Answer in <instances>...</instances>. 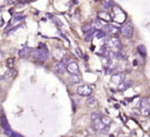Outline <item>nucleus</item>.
Returning a JSON list of instances; mask_svg holds the SVG:
<instances>
[{
    "instance_id": "nucleus-1",
    "label": "nucleus",
    "mask_w": 150,
    "mask_h": 137,
    "mask_svg": "<svg viewBox=\"0 0 150 137\" xmlns=\"http://www.w3.org/2000/svg\"><path fill=\"white\" fill-rule=\"evenodd\" d=\"M49 57V51L44 45H42V48H38L34 51L33 53V59L34 61L38 63H44L48 59Z\"/></svg>"
},
{
    "instance_id": "nucleus-2",
    "label": "nucleus",
    "mask_w": 150,
    "mask_h": 137,
    "mask_svg": "<svg viewBox=\"0 0 150 137\" xmlns=\"http://www.w3.org/2000/svg\"><path fill=\"white\" fill-rule=\"evenodd\" d=\"M111 18L113 22L118 23V24H123L126 20L127 16L126 13L124 12V10L120 9L118 6H113L111 9Z\"/></svg>"
},
{
    "instance_id": "nucleus-3",
    "label": "nucleus",
    "mask_w": 150,
    "mask_h": 137,
    "mask_svg": "<svg viewBox=\"0 0 150 137\" xmlns=\"http://www.w3.org/2000/svg\"><path fill=\"white\" fill-rule=\"evenodd\" d=\"M139 109H140V114L142 117H148L149 111H150V103L147 98H143L140 101L139 105Z\"/></svg>"
},
{
    "instance_id": "nucleus-4",
    "label": "nucleus",
    "mask_w": 150,
    "mask_h": 137,
    "mask_svg": "<svg viewBox=\"0 0 150 137\" xmlns=\"http://www.w3.org/2000/svg\"><path fill=\"white\" fill-rule=\"evenodd\" d=\"M77 93L81 96H90L92 94V88L88 85H81L77 89Z\"/></svg>"
},
{
    "instance_id": "nucleus-5",
    "label": "nucleus",
    "mask_w": 150,
    "mask_h": 137,
    "mask_svg": "<svg viewBox=\"0 0 150 137\" xmlns=\"http://www.w3.org/2000/svg\"><path fill=\"white\" fill-rule=\"evenodd\" d=\"M120 34L127 39H130L133 37L134 35V29L131 25H127V26H124L122 29H120Z\"/></svg>"
},
{
    "instance_id": "nucleus-6",
    "label": "nucleus",
    "mask_w": 150,
    "mask_h": 137,
    "mask_svg": "<svg viewBox=\"0 0 150 137\" xmlns=\"http://www.w3.org/2000/svg\"><path fill=\"white\" fill-rule=\"evenodd\" d=\"M111 82L115 85H118L120 83H122L125 80V74L124 73H115L111 76Z\"/></svg>"
},
{
    "instance_id": "nucleus-7",
    "label": "nucleus",
    "mask_w": 150,
    "mask_h": 137,
    "mask_svg": "<svg viewBox=\"0 0 150 137\" xmlns=\"http://www.w3.org/2000/svg\"><path fill=\"white\" fill-rule=\"evenodd\" d=\"M66 71H68L70 74H79V66L75 61H70L66 65Z\"/></svg>"
},
{
    "instance_id": "nucleus-8",
    "label": "nucleus",
    "mask_w": 150,
    "mask_h": 137,
    "mask_svg": "<svg viewBox=\"0 0 150 137\" xmlns=\"http://www.w3.org/2000/svg\"><path fill=\"white\" fill-rule=\"evenodd\" d=\"M1 125H2L3 130H4V133H5V135L11 136L12 135V131L10 130L9 125H8V123H7V120H6V118L4 117V116L2 117V119H1Z\"/></svg>"
},
{
    "instance_id": "nucleus-9",
    "label": "nucleus",
    "mask_w": 150,
    "mask_h": 137,
    "mask_svg": "<svg viewBox=\"0 0 150 137\" xmlns=\"http://www.w3.org/2000/svg\"><path fill=\"white\" fill-rule=\"evenodd\" d=\"M92 127L94 128V130H96V131H101V130H103L104 128L106 127V125L101 121V119L99 118V119L93 120Z\"/></svg>"
},
{
    "instance_id": "nucleus-10",
    "label": "nucleus",
    "mask_w": 150,
    "mask_h": 137,
    "mask_svg": "<svg viewBox=\"0 0 150 137\" xmlns=\"http://www.w3.org/2000/svg\"><path fill=\"white\" fill-rule=\"evenodd\" d=\"M31 53H32V49H31L30 47L26 46L18 51V56H20V59H28L31 55Z\"/></svg>"
},
{
    "instance_id": "nucleus-11",
    "label": "nucleus",
    "mask_w": 150,
    "mask_h": 137,
    "mask_svg": "<svg viewBox=\"0 0 150 137\" xmlns=\"http://www.w3.org/2000/svg\"><path fill=\"white\" fill-rule=\"evenodd\" d=\"M105 32H106V34L118 35V33H120V29H118V26L108 25V26H105Z\"/></svg>"
},
{
    "instance_id": "nucleus-12",
    "label": "nucleus",
    "mask_w": 150,
    "mask_h": 137,
    "mask_svg": "<svg viewBox=\"0 0 150 137\" xmlns=\"http://www.w3.org/2000/svg\"><path fill=\"white\" fill-rule=\"evenodd\" d=\"M107 44H109L110 46L112 47V48L118 49V50H120V49L122 48V42H120V39L115 38V37H114V38H111V39H110L109 43H107Z\"/></svg>"
},
{
    "instance_id": "nucleus-13",
    "label": "nucleus",
    "mask_w": 150,
    "mask_h": 137,
    "mask_svg": "<svg viewBox=\"0 0 150 137\" xmlns=\"http://www.w3.org/2000/svg\"><path fill=\"white\" fill-rule=\"evenodd\" d=\"M97 16H98L99 20H102L104 22H110L111 20V16L106 11H99L97 13Z\"/></svg>"
},
{
    "instance_id": "nucleus-14",
    "label": "nucleus",
    "mask_w": 150,
    "mask_h": 137,
    "mask_svg": "<svg viewBox=\"0 0 150 137\" xmlns=\"http://www.w3.org/2000/svg\"><path fill=\"white\" fill-rule=\"evenodd\" d=\"M55 71L58 73V74L60 75H63L64 72L66 71V66L64 65L62 61H59L58 64H56L55 65Z\"/></svg>"
},
{
    "instance_id": "nucleus-15",
    "label": "nucleus",
    "mask_w": 150,
    "mask_h": 137,
    "mask_svg": "<svg viewBox=\"0 0 150 137\" xmlns=\"http://www.w3.org/2000/svg\"><path fill=\"white\" fill-rule=\"evenodd\" d=\"M131 85H132V81H126V82H124V81H123L122 83H120V84H118V91H125V90H127V89H128Z\"/></svg>"
},
{
    "instance_id": "nucleus-16",
    "label": "nucleus",
    "mask_w": 150,
    "mask_h": 137,
    "mask_svg": "<svg viewBox=\"0 0 150 137\" xmlns=\"http://www.w3.org/2000/svg\"><path fill=\"white\" fill-rule=\"evenodd\" d=\"M70 82L72 84H77V83L81 82V77L79 74H73L72 76L70 77Z\"/></svg>"
},
{
    "instance_id": "nucleus-17",
    "label": "nucleus",
    "mask_w": 150,
    "mask_h": 137,
    "mask_svg": "<svg viewBox=\"0 0 150 137\" xmlns=\"http://www.w3.org/2000/svg\"><path fill=\"white\" fill-rule=\"evenodd\" d=\"M103 54H104V57L107 59H109V61H112V59L115 57V53H114L111 49H107Z\"/></svg>"
},
{
    "instance_id": "nucleus-18",
    "label": "nucleus",
    "mask_w": 150,
    "mask_h": 137,
    "mask_svg": "<svg viewBox=\"0 0 150 137\" xmlns=\"http://www.w3.org/2000/svg\"><path fill=\"white\" fill-rule=\"evenodd\" d=\"M53 55H54V57L55 59H61L62 57L64 56V52L61 50V49H57V48H55L53 50Z\"/></svg>"
},
{
    "instance_id": "nucleus-19",
    "label": "nucleus",
    "mask_w": 150,
    "mask_h": 137,
    "mask_svg": "<svg viewBox=\"0 0 150 137\" xmlns=\"http://www.w3.org/2000/svg\"><path fill=\"white\" fill-rule=\"evenodd\" d=\"M91 26H92V28L94 29V30H101L102 29V23L100 22L99 20H95L92 22V24H91Z\"/></svg>"
},
{
    "instance_id": "nucleus-20",
    "label": "nucleus",
    "mask_w": 150,
    "mask_h": 137,
    "mask_svg": "<svg viewBox=\"0 0 150 137\" xmlns=\"http://www.w3.org/2000/svg\"><path fill=\"white\" fill-rule=\"evenodd\" d=\"M96 105H97V100L95 97H89V98L87 99V105H88V107H93Z\"/></svg>"
},
{
    "instance_id": "nucleus-21",
    "label": "nucleus",
    "mask_w": 150,
    "mask_h": 137,
    "mask_svg": "<svg viewBox=\"0 0 150 137\" xmlns=\"http://www.w3.org/2000/svg\"><path fill=\"white\" fill-rule=\"evenodd\" d=\"M103 5L105 8H111L114 6V2H113V0H105Z\"/></svg>"
},
{
    "instance_id": "nucleus-22",
    "label": "nucleus",
    "mask_w": 150,
    "mask_h": 137,
    "mask_svg": "<svg viewBox=\"0 0 150 137\" xmlns=\"http://www.w3.org/2000/svg\"><path fill=\"white\" fill-rule=\"evenodd\" d=\"M138 52L140 53L141 55H146V53H147V51H146V47L144 46V45H139L138 46Z\"/></svg>"
},
{
    "instance_id": "nucleus-23",
    "label": "nucleus",
    "mask_w": 150,
    "mask_h": 137,
    "mask_svg": "<svg viewBox=\"0 0 150 137\" xmlns=\"http://www.w3.org/2000/svg\"><path fill=\"white\" fill-rule=\"evenodd\" d=\"M100 119H101V121L103 122V123L105 124L106 126H109V124L111 123V119H110L109 117H106V116L102 115V117L100 118Z\"/></svg>"
},
{
    "instance_id": "nucleus-24",
    "label": "nucleus",
    "mask_w": 150,
    "mask_h": 137,
    "mask_svg": "<svg viewBox=\"0 0 150 137\" xmlns=\"http://www.w3.org/2000/svg\"><path fill=\"white\" fill-rule=\"evenodd\" d=\"M102 117V114L100 113V112H93L92 114H91V120H96V119H99V118Z\"/></svg>"
},
{
    "instance_id": "nucleus-25",
    "label": "nucleus",
    "mask_w": 150,
    "mask_h": 137,
    "mask_svg": "<svg viewBox=\"0 0 150 137\" xmlns=\"http://www.w3.org/2000/svg\"><path fill=\"white\" fill-rule=\"evenodd\" d=\"M115 57L118 59H126V54H125V53L120 49V50L115 53Z\"/></svg>"
},
{
    "instance_id": "nucleus-26",
    "label": "nucleus",
    "mask_w": 150,
    "mask_h": 137,
    "mask_svg": "<svg viewBox=\"0 0 150 137\" xmlns=\"http://www.w3.org/2000/svg\"><path fill=\"white\" fill-rule=\"evenodd\" d=\"M105 36H106V32H105V31H102V30H98V31H97V33H96V37H97V38L101 39V38H104Z\"/></svg>"
},
{
    "instance_id": "nucleus-27",
    "label": "nucleus",
    "mask_w": 150,
    "mask_h": 137,
    "mask_svg": "<svg viewBox=\"0 0 150 137\" xmlns=\"http://www.w3.org/2000/svg\"><path fill=\"white\" fill-rule=\"evenodd\" d=\"M13 65H14V59H8L7 61H6V67H7L8 68H12Z\"/></svg>"
},
{
    "instance_id": "nucleus-28",
    "label": "nucleus",
    "mask_w": 150,
    "mask_h": 137,
    "mask_svg": "<svg viewBox=\"0 0 150 137\" xmlns=\"http://www.w3.org/2000/svg\"><path fill=\"white\" fill-rule=\"evenodd\" d=\"M82 30H83V32L86 33V32H89V31L93 30V28H92V26H91V25H85V26H83Z\"/></svg>"
},
{
    "instance_id": "nucleus-29",
    "label": "nucleus",
    "mask_w": 150,
    "mask_h": 137,
    "mask_svg": "<svg viewBox=\"0 0 150 137\" xmlns=\"http://www.w3.org/2000/svg\"><path fill=\"white\" fill-rule=\"evenodd\" d=\"M61 59H62L61 61H62V63H63V64H64V65H65V66L68 65V63H70V59H68V57H66V56H63V57H62Z\"/></svg>"
},
{
    "instance_id": "nucleus-30",
    "label": "nucleus",
    "mask_w": 150,
    "mask_h": 137,
    "mask_svg": "<svg viewBox=\"0 0 150 137\" xmlns=\"http://www.w3.org/2000/svg\"><path fill=\"white\" fill-rule=\"evenodd\" d=\"M76 53H77V55H78V56H80V57L83 56L82 52H81V49L79 48V47H77V48H76Z\"/></svg>"
},
{
    "instance_id": "nucleus-31",
    "label": "nucleus",
    "mask_w": 150,
    "mask_h": 137,
    "mask_svg": "<svg viewBox=\"0 0 150 137\" xmlns=\"http://www.w3.org/2000/svg\"><path fill=\"white\" fill-rule=\"evenodd\" d=\"M11 136H16V137H22V135L20 134H16V133H12Z\"/></svg>"
},
{
    "instance_id": "nucleus-32",
    "label": "nucleus",
    "mask_w": 150,
    "mask_h": 137,
    "mask_svg": "<svg viewBox=\"0 0 150 137\" xmlns=\"http://www.w3.org/2000/svg\"><path fill=\"white\" fill-rule=\"evenodd\" d=\"M2 56H3V55H2V52H1V50H0V61H1V59H2Z\"/></svg>"
},
{
    "instance_id": "nucleus-33",
    "label": "nucleus",
    "mask_w": 150,
    "mask_h": 137,
    "mask_svg": "<svg viewBox=\"0 0 150 137\" xmlns=\"http://www.w3.org/2000/svg\"><path fill=\"white\" fill-rule=\"evenodd\" d=\"M148 117H150V111H149V115H148Z\"/></svg>"
},
{
    "instance_id": "nucleus-34",
    "label": "nucleus",
    "mask_w": 150,
    "mask_h": 137,
    "mask_svg": "<svg viewBox=\"0 0 150 137\" xmlns=\"http://www.w3.org/2000/svg\"><path fill=\"white\" fill-rule=\"evenodd\" d=\"M0 92H1V89H0Z\"/></svg>"
}]
</instances>
